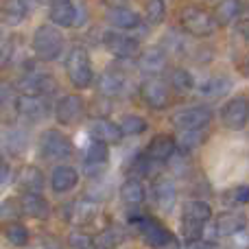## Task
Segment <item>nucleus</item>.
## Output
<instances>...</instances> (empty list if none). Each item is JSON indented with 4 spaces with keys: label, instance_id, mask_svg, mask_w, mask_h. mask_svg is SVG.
<instances>
[{
    "label": "nucleus",
    "instance_id": "obj_1",
    "mask_svg": "<svg viewBox=\"0 0 249 249\" xmlns=\"http://www.w3.org/2000/svg\"><path fill=\"white\" fill-rule=\"evenodd\" d=\"M212 219V208L206 201L193 199L188 206L184 208V219H181V236L186 243L199 241L203 236V228L210 223Z\"/></svg>",
    "mask_w": 249,
    "mask_h": 249
},
{
    "label": "nucleus",
    "instance_id": "obj_2",
    "mask_svg": "<svg viewBox=\"0 0 249 249\" xmlns=\"http://www.w3.org/2000/svg\"><path fill=\"white\" fill-rule=\"evenodd\" d=\"M31 46L42 61H55L64 51V35L55 24H42L33 33Z\"/></svg>",
    "mask_w": 249,
    "mask_h": 249
},
{
    "label": "nucleus",
    "instance_id": "obj_3",
    "mask_svg": "<svg viewBox=\"0 0 249 249\" xmlns=\"http://www.w3.org/2000/svg\"><path fill=\"white\" fill-rule=\"evenodd\" d=\"M66 72H68V79L74 88L79 90H86V88L92 86V79H94V72H92V64H90V55L83 46H74L72 51L66 57Z\"/></svg>",
    "mask_w": 249,
    "mask_h": 249
},
{
    "label": "nucleus",
    "instance_id": "obj_4",
    "mask_svg": "<svg viewBox=\"0 0 249 249\" xmlns=\"http://www.w3.org/2000/svg\"><path fill=\"white\" fill-rule=\"evenodd\" d=\"M181 26L195 37H208L216 31V20L199 7H186L181 11Z\"/></svg>",
    "mask_w": 249,
    "mask_h": 249
},
{
    "label": "nucleus",
    "instance_id": "obj_5",
    "mask_svg": "<svg viewBox=\"0 0 249 249\" xmlns=\"http://www.w3.org/2000/svg\"><path fill=\"white\" fill-rule=\"evenodd\" d=\"M39 151H42V155L46 160L57 162V160H66L72 153V144H70V140L61 131L48 129L42 136V140H39Z\"/></svg>",
    "mask_w": 249,
    "mask_h": 249
},
{
    "label": "nucleus",
    "instance_id": "obj_6",
    "mask_svg": "<svg viewBox=\"0 0 249 249\" xmlns=\"http://www.w3.org/2000/svg\"><path fill=\"white\" fill-rule=\"evenodd\" d=\"M20 90H22V94L44 96V99H48L51 94L57 92V83H55V79H53V74L37 72V70H35V72H29L22 77Z\"/></svg>",
    "mask_w": 249,
    "mask_h": 249
},
{
    "label": "nucleus",
    "instance_id": "obj_7",
    "mask_svg": "<svg viewBox=\"0 0 249 249\" xmlns=\"http://www.w3.org/2000/svg\"><path fill=\"white\" fill-rule=\"evenodd\" d=\"M103 44L118 59H133V57L138 55V51H140L138 39L129 37V35L121 33V31H107V33L103 35Z\"/></svg>",
    "mask_w": 249,
    "mask_h": 249
},
{
    "label": "nucleus",
    "instance_id": "obj_8",
    "mask_svg": "<svg viewBox=\"0 0 249 249\" xmlns=\"http://www.w3.org/2000/svg\"><path fill=\"white\" fill-rule=\"evenodd\" d=\"M210 121H212V112L206 105H193V107H186L173 116V124L179 131H186V129H203Z\"/></svg>",
    "mask_w": 249,
    "mask_h": 249
},
{
    "label": "nucleus",
    "instance_id": "obj_9",
    "mask_svg": "<svg viewBox=\"0 0 249 249\" xmlns=\"http://www.w3.org/2000/svg\"><path fill=\"white\" fill-rule=\"evenodd\" d=\"M48 114V99L44 96H31V94H22L18 96V116L24 123H42Z\"/></svg>",
    "mask_w": 249,
    "mask_h": 249
},
{
    "label": "nucleus",
    "instance_id": "obj_10",
    "mask_svg": "<svg viewBox=\"0 0 249 249\" xmlns=\"http://www.w3.org/2000/svg\"><path fill=\"white\" fill-rule=\"evenodd\" d=\"M221 121L230 129H243L249 123V101L245 96H236V99L228 101L221 109Z\"/></svg>",
    "mask_w": 249,
    "mask_h": 249
},
{
    "label": "nucleus",
    "instance_id": "obj_11",
    "mask_svg": "<svg viewBox=\"0 0 249 249\" xmlns=\"http://www.w3.org/2000/svg\"><path fill=\"white\" fill-rule=\"evenodd\" d=\"M140 96L149 107L153 109H164L168 105V88L162 79L149 77L140 88Z\"/></svg>",
    "mask_w": 249,
    "mask_h": 249
},
{
    "label": "nucleus",
    "instance_id": "obj_12",
    "mask_svg": "<svg viewBox=\"0 0 249 249\" xmlns=\"http://www.w3.org/2000/svg\"><path fill=\"white\" fill-rule=\"evenodd\" d=\"M131 223L140 230V234L144 236L146 245H151V247H166L168 243H171V234H168L160 223H155V221L144 219V216H136V219H131Z\"/></svg>",
    "mask_w": 249,
    "mask_h": 249
},
{
    "label": "nucleus",
    "instance_id": "obj_13",
    "mask_svg": "<svg viewBox=\"0 0 249 249\" xmlns=\"http://www.w3.org/2000/svg\"><path fill=\"white\" fill-rule=\"evenodd\" d=\"M83 101L77 94H66L64 99L57 103L55 107V118L61 124H74L83 118Z\"/></svg>",
    "mask_w": 249,
    "mask_h": 249
},
{
    "label": "nucleus",
    "instance_id": "obj_14",
    "mask_svg": "<svg viewBox=\"0 0 249 249\" xmlns=\"http://www.w3.org/2000/svg\"><path fill=\"white\" fill-rule=\"evenodd\" d=\"M153 199H155V206L164 212H171L175 208L177 201V188L173 184V179L168 177H160L158 181L153 184Z\"/></svg>",
    "mask_w": 249,
    "mask_h": 249
},
{
    "label": "nucleus",
    "instance_id": "obj_15",
    "mask_svg": "<svg viewBox=\"0 0 249 249\" xmlns=\"http://www.w3.org/2000/svg\"><path fill=\"white\" fill-rule=\"evenodd\" d=\"M177 151L175 138L166 136V133H160L146 146V158L153 160V162H164V160H171Z\"/></svg>",
    "mask_w": 249,
    "mask_h": 249
},
{
    "label": "nucleus",
    "instance_id": "obj_16",
    "mask_svg": "<svg viewBox=\"0 0 249 249\" xmlns=\"http://www.w3.org/2000/svg\"><path fill=\"white\" fill-rule=\"evenodd\" d=\"M29 146V131L24 127L11 124L7 131L2 133V149L11 155H22Z\"/></svg>",
    "mask_w": 249,
    "mask_h": 249
},
{
    "label": "nucleus",
    "instance_id": "obj_17",
    "mask_svg": "<svg viewBox=\"0 0 249 249\" xmlns=\"http://www.w3.org/2000/svg\"><path fill=\"white\" fill-rule=\"evenodd\" d=\"M20 208H22V214L37 221H44L48 216V212H51L48 201L39 193H24L20 199Z\"/></svg>",
    "mask_w": 249,
    "mask_h": 249
},
{
    "label": "nucleus",
    "instance_id": "obj_18",
    "mask_svg": "<svg viewBox=\"0 0 249 249\" xmlns=\"http://www.w3.org/2000/svg\"><path fill=\"white\" fill-rule=\"evenodd\" d=\"M31 11V4L26 0H4L2 9H0V18L7 26H18L26 20Z\"/></svg>",
    "mask_w": 249,
    "mask_h": 249
},
{
    "label": "nucleus",
    "instance_id": "obj_19",
    "mask_svg": "<svg viewBox=\"0 0 249 249\" xmlns=\"http://www.w3.org/2000/svg\"><path fill=\"white\" fill-rule=\"evenodd\" d=\"M79 184V173L74 171L72 166H57L51 175V186L57 195H64V193H70L74 186Z\"/></svg>",
    "mask_w": 249,
    "mask_h": 249
},
{
    "label": "nucleus",
    "instance_id": "obj_20",
    "mask_svg": "<svg viewBox=\"0 0 249 249\" xmlns=\"http://www.w3.org/2000/svg\"><path fill=\"white\" fill-rule=\"evenodd\" d=\"M18 92L11 83H0V121L11 123L18 118Z\"/></svg>",
    "mask_w": 249,
    "mask_h": 249
},
{
    "label": "nucleus",
    "instance_id": "obj_21",
    "mask_svg": "<svg viewBox=\"0 0 249 249\" xmlns=\"http://www.w3.org/2000/svg\"><path fill=\"white\" fill-rule=\"evenodd\" d=\"M51 22L55 26H72L77 22V7L70 0H55L51 4Z\"/></svg>",
    "mask_w": 249,
    "mask_h": 249
},
{
    "label": "nucleus",
    "instance_id": "obj_22",
    "mask_svg": "<svg viewBox=\"0 0 249 249\" xmlns=\"http://www.w3.org/2000/svg\"><path fill=\"white\" fill-rule=\"evenodd\" d=\"M107 20H109V24L116 26V29H121V31H136L138 26L142 24L140 16H138L136 11H131V9H124V7L109 9Z\"/></svg>",
    "mask_w": 249,
    "mask_h": 249
},
{
    "label": "nucleus",
    "instance_id": "obj_23",
    "mask_svg": "<svg viewBox=\"0 0 249 249\" xmlns=\"http://www.w3.org/2000/svg\"><path fill=\"white\" fill-rule=\"evenodd\" d=\"M90 136L94 138V140H101V142H118L121 140V129H118V124H114L112 121H107V118H92L90 123Z\"/></svg>",
    "mask_w": 249,
    "mask_h": 249
},
{
    "label": "nucleus",
    "instance_id": "obj_24",
    "mask_svg": "<svg viewBox=\"0 0 249 249\" xmlns=\"http://www.w3.org/2000/svg\"><path fill=\"white\" fill-rule=\"evenodd\" d=\"M138 66H140L142 72L146 74H158L160 70H164V66H166V53H164V48L160 46H153L149 48V51H144L140 55V59H138Z\"/></svg>",
    "mask_w": 249,
    "mask_h": 249
},
{
    "label": "nucleus",
    "instance_id": "obj_25",
    "mask_svg": "<svg viewBox=\"0 0 249 249\" xmlns=\"http://www.w3.org/2000/svg\"><path fill=\"white\" fill-rule=\"evenodd\" d=\"M245 223L247 221L241 212H225V214H221L216 219L214 232H216V236H232V234L245 230Z\"/></svg>",
    "mask_w": 249,
    "mask_h": 249
},
{
    "label": "nucleus",
    "instance_id": "obj_26",
    "mask_svg": "<svg viewBox=\"0 0 249 249\" xmlns=\"http://www.w3.org/2000/svg\"><path fill=\"white\" fill-rule=\"evenodd\" d=\"M230 90H232V81H230L228 77H223V74H221V77H210L208 81H203L201 86H199V94L210 101L221 99V96H225Z\"/></svg>",
    "mask_w": 249,
    "mask_h": 249
},
{
    "label": "nucleus",
    "instance_id": "obj_27",
    "mask_svg": "<svg viewBox=\"0 0 249 249\" xmlns=\"http://www.w3.org/2000/svg\"><path fill=\"white\" fill-rule=\"evenodd\" d=\"M18 186L24 193H42L44 188V175L37 166H26L18 175Z\"/></svg>",
    "mask_w": 249,
    "mask_h": 249
},
{
    "label": "nucleus",
    "instance_id": "obj_28",
    "mask_svg": "<svg viewBox=\"0 0 249 249\" xmlns=\"http://www.w3.org/2000/svg\"><path fill=\"white\" fill-rule=\"evenodd\" d=\"M124 90V79L118 72H103L99 77V92L103 96H118Z\"/></svg>",
    "mask_w": 249,
    "mask_h": 249
},
{
    "label": "nucleus",
    "instance_id": "obj_29",
    "mask_svg": "<svg viewBox=\"0 0 249 249\" xmlns=\"http://www.w3.org/2000/svg\"><path fill=\"white\" fill-rule=\"evenodd\" d=\"M121 199L124 206L129 208H136L144 201V188L138 179H127L124 184L121 186Z\"/></svg>",
    "mask_w": 249,
    "mask_h": 249
},
{
    "label": "nucleus",
    "instance_id": "obj_30",
    "mask_svg": "<svg viewBox=\"0 0 249 249\" xmlns=\"http://www.w3.org/2000/svg\"><path fill=\"white\" fill-rule=\"evenodd\" d=\"M241 13V0H221L216 4V11H214V20L216 24H230L234 18Z\"/></svg>",
    "mask_w": 249,
    "mask_h": 249
},
{
    "label": "nucleus",
    "instance_id": "obj_31",
    "mask_svg": "<svg viewBox=\"0 0 249 249\" xmlns=\"http://www.w3.org/2000/svg\"><path fill=\"white\" fill-rule=\"evenodd\" d=\"M96 212V201H90V199H77V201L70 206V219L79 221V223H88L92 221Z\"/></svg>",
    "mask_w": 249,
    "mask_h": 249
},
{
    "label": "nucleus",
    "instance_id": "obj_32",
    "mask_svg": "<svg viewBox=\"0 0 249 249\" xmlns=\"http://www.w3.org/2000/svg\"><path fill=\"white\" fill-rule=\"evenodd\" d=\"M4 236H7V241L11 243L13 247H24V245H29L31 234L22 223H18V221H9V223L4 225Z\"/></svg>",
    "mask_w": 249,
    "mask_h": 249
},
{
    "label": "nucleus",
    "instance_id": "obj_33",
    "mask_svg": "<svg viewBox=\"0 0 249 249\" xmlns=\"http://www.w3.org/2000/svg\"><path fill=\"white\" fill-rule=\"evenodd\" d=\"M107 158H109L107 142H101V140H94V138H92V142L86 149V164H103L105 166Z\"/></svg>",
    "mask_w": 249,
    "mask_h": 249
},
{
    "label": "nucleus",
    "instance_id": "obj_34",
    "mask_svg": "<svg viewBox=\"0 0 249 249\" xmlns=\"http://www.w3.org/2000/svg\"><path fill=\"white\" fill-rule=\"evenodd\" d=\"M223 203L230 208H238L249 203V186H236L223 193Z\"/></svg>",
    "mask_w": 249,
    "mask_h": 249
},
{
    "label": "nucleus",
    "instance_id": "obj_35",
    "mask_svg": "<svg viewBox=\"0 0 249 249\" xmlns=\"http://www.w3.org/2000/svg\"><path fill=\"white\" fill-rule=\"evenodd\" d=\"M118 129H121L123 136H140L142 131H146V123L144 118L136 116V114H129V116H124L121 121Z\"/></svg>",
    "mask_w": 249,
    "mask_h": 249
},
{
    "label": "nucleus",
    "instance_id": "obj_36",
    "mask_svg": "<svg viewBox=\"0 0 249 249\" xmlns=\"http://www.w3.org/2000/svg\"><path fill=\"white\" fill-rule=\"evenodd\" d=\"M201 138H203V129H186V131H181L179 140L175 144H177V149L186 153V151H193L201 142Z\"/></svg>",
    "mask_w": 249,
    "mask_h": 249
},
{
    "label": "nucleus",
    "instance_id": "obj_37",
    "mask_svg": "<svg viewBox=\"0 0 249 249\" xmlns=\"http://www.w3.org/2000/svg\"><path fill=\"white\" fill-rule=\"evenodd\" d=\"M16 55V37L13 35H0V68L9 66Z\"/></svg>",
    "mask_w": 249,
    "mask_h": 249
},
{
    "label": "nucleus",
    "instance_id": "obj_38",
    "mask_svg": "<svg viewBox=\"0 0 249 249\" xmlns=\"http://www.w3.org/2000/svg\"><path fill=\"white\" fill-rule=\"evenodd\" d=\"M166 16V7H164V0H149L146 2V22L151 26L160 24Z\"/></svg>",
    "mask_w": 249,
    "mask_h": 249
},
{
    "label": "nucleus",
    "instance_id": "obj_39",
    "mask_svg": "<svg viewBox=\"0 0 249 249\" xmlns=\"http://www.w3.org/2000/svg\"><path fill=\"white\" fill-rule=\"evenodd\" d=\"M20 214H22L20 201L7 199V201L0 203V221H16V219H20Z\"/></svg>",
    "mask_w": 249,
    "mask_h": 249
},
{
    "label": "nucleus",
    "instance_id": "obj_40",
    "mask_svg": "<svg viewBox=\"0 0 249 249\" xmlns=\"http://www.w3.org/2000/svg\"><path fill=\"white\" fill-rule=\"evenodd\" d=\"M171 83L177 88V90H190V88L195 86V81H193V74L188 72V70H184V68H175L171 72Z\"/></svg>",
    "mask_w": 249,
    "mask_h": 249
},
{
    "label": "nucleus",
    "instance_id": "obj_41",
    "mask_svg": "<svg viewBox=\"0 0 249 249\" xmlns=\"http://www.w3.org/2000/svg\"><path fill=\"white\" fill-rule=\"evenodd\" d=\"M101 245L103 247H116V245H121V243L124 241V234H123V230L121 228H109V230H105L103 234H101Z\"/></svg>",
    "mask_w": 249,
    "mask_h": 249
},
{
    "label": "nucleus",
    "instance_id": "obj_42",
    "mask_svg": "<svg viewBox=\"0 0 249 249\" xmlns=\"http://www.w3.org/2000/svg\"><path fill=\"white\" fill-rule=\"evenodd\" d=\"M68 245L72 249H92V238L81 230H74L68 236Z\"/></svg>",
    "mask_w": 249,
    "mask_h": 249
},
{
    "label": "nucleus",
    "instance_id": "obj_43",
    "mask_svg": "<svg viewBox=\"0 0 249 249\" xmlns=\"http://www.w3.org/2000/svg\"><path fill=\"white\" fill-rule=\"evenodd\" d=\"M230 238L234 241V249H247V247H249V234L245 232V230H241V232L232 234Z\"/></svg>",
    "mask_w": 249,
    "mask_h": 249
},
{
    "label": "nucleus",
    "instance_id": "obj_44",
    "mask_svg": "<svg viewBox=\"0 0 249 249\" xmlns=\"http://www.w3.org/2000/svg\"><path fill=\"white\" fill-rule=\"evenodd\" d=\"M7 179H9V166H7V162H4V158L0 155V188L7 184Z\"/></svg>",
    "mask_w": 249,
    "mask_h": 249
},
{
    "label": "nucleus",
    "instance_id": "obj_45",
    "mask_svg": "<svg viewBox=\"0 0 249 249\" xmlns=\"http://www.w3.org/2000/svg\"><path fill=\"white\" fill-rule=\"evenodd\" d=\"M238 33L245 37V42L249 44V20H243V22H238Z\"/></svg>",
    "mask_w": 249,
    "mask_h": 249
},
{
    "label": "nucleus",
    "instance_id": "obj_46",
    "mask_svg": "<svg viewBox=\"0 0 249 249\" xmlns=\"http://www.w3.org/2000/svg\"><path fill=\"white\" fill-rule=\"evenodd\" d=\"M124 2H127V0H107V4H109L112 9H114V7H123Z\"/></svg>",
    "mask_w": 249,
    "mask_h": 249
},
{
    "label": "nucleus",
    "instance_id": "obj_47",
    "mask_svg": "<svg viewBox=\"0 0 249 249\" xmlns=\"http://www.w3.org/2000/svg\"><path fill=\"white\" fill-rule=\"evenodd\" d=\"M247 72H249V64H247Z\"/></svg>",
    "mask_w": 249,
    "mask_h": 249
},
{
    "label": "nucleus",
    "instance_id": "obj_48",
    "mask_svg": "<svg viewBox=\"0 0 249 249\" xmlns=\"http://www.w3.org/2000/svg\"><path fill=\"white\" fill-rule=\"evenodd\" d=\"M48 2H55V0H48Z\"/></svg>",
    "mask_w": 249,
    "mask_h": 249
}]
</instances>
